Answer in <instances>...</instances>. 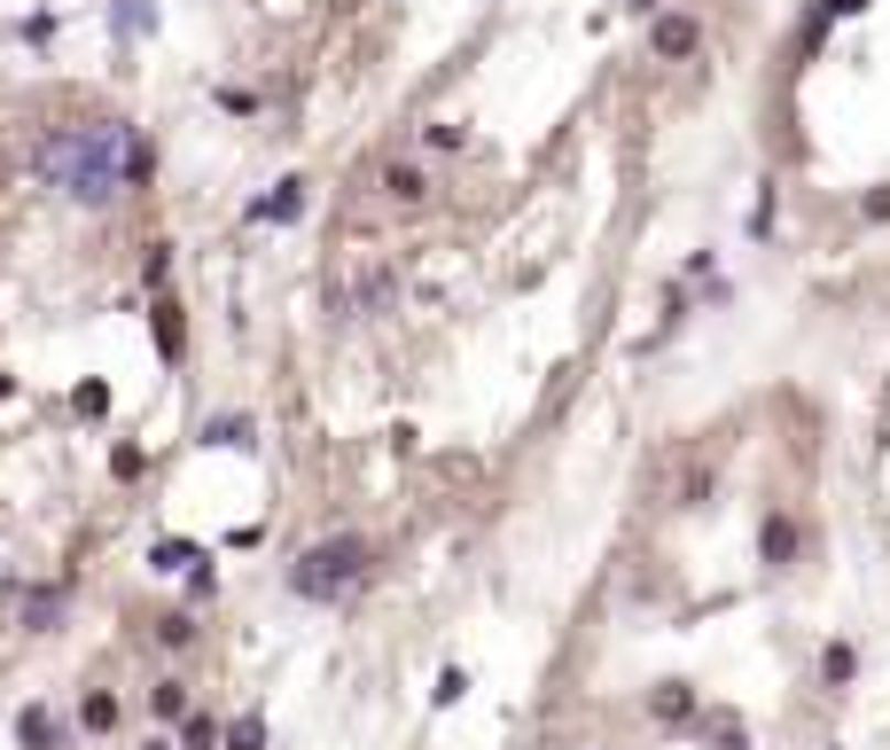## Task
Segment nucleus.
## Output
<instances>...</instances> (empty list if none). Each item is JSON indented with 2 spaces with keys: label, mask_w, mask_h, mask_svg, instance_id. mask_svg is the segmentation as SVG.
<instances>
[{
  "label": "nucleus",
  "mask_w": 890,
  "mask_h": 750,
  "mask_svg": "<svg viewBox=\"0 0 890 750\" xmlns=\"http://www.w3.org/2000/svg\"><path fill=\"white\" fill-rule=\"evenodd\" d=\"M437 704H462L469 696V673H462V664H445V673H437V688H430Z\"/></svg>",
  "instance_id": "2eb2a0df"
},
{
  "label": "nucleus",
  "mask_w": 890,
  "mask_h": 750,
  "mask_svg": "<svg viewBox=\"0 0 890 750\" xmlns=\"http://www.w3.org/2000/svg\"><path fill=\"white\" fill-rule=\"evenodd\" d=\"M141 750H172V742H164V735H156V742H141Z\"/></svg>",
  "instance_id": "f3484780"
},
{
  "label": "nucleus",
  "mask_w": 890,
  "mask_h": 750,
  "mask_svg": "<svg viewBox=\"0 0 890 750\" xmlns=\"http://www.w3.org/2000/svg\"><path fill=\"white\" fill-rule=\"evenodd\" d=\"M227 750H265V719H258V711H242V719L227 727Z\"/></svg>",
  "instance_id": "9d476101"
},
{
  "label": "nucleus",
  "mask_w": 890,
  "mask_h": 750,
  "mask_svg": "<svg viewBox=\"0 0 890 750\" xmlns=\"http://www.w3.org/2000/svg\"><path fill=\"white\" fill-rule=\"evenodd\" d=\"M55 618H63V587H32L24 595V633H47Z\"/></svg>",
  "instance_id": "7ed1b4c3"
},
{
  "label": "nucleus",
  "mask_w": 890,
  "mask_h": 750,
  "mask_svg": "<svg viewBox=\"0 0 890 750\" xmlns=\"http://www.w3.org/2000/svg\"><path fill=\"white\" fill-rule=\"evenodd\" d=\"M789 555H796V524L773 517V524H766V563H789Z\"/></svg>",
  "instance_id": "1a4fd4ad"
},
{
  "label": "nucleus",
  "mask_w": 890,
  "mask_h": 750,
  "mask_svg": "<svg viewBox=\"0 0 890 750\" xmlns=\"http://www.w3.org/2000/svg\"><path fill=\"white\" fill-rule=\"evenodd\" d=\"M360 578H368V540L336 532V540H321V547H305V555L290 563V595H305V602H344V595H360Z\"/></svg>",
  "instance_id": "f257e3e1"
},
{
  "label": "nucleus",
  "mask_w": 890,
  "mask_h": 750,
  "mask_svg": "<svg viewBox=\"0 0 890 750\" xmlns=\"http://www.w3.org/2000/svg\"><path fill=\"white\" fill-rule=\"evenodd\" d=\"M821 673H828V688H844V681H851V673H859V656H851V649H844V641H836V649H828V656H821Z\"/></svg>",
  "instance_id": "f8f14e48"
},
{
  "label": "nucleus",
  "mask_w": 890,
  "mask_h": 750,
  "mask_svg": "<svg viewBox=\"0 0 890 750\" xmlns=\"http://www.w3.org/2000/svg\"><path fill=\"white\" fill-rule=\"evenodd\" d=\"M149 711H156V719H188V688H181V681H156V688H149Z\"/></svg>",
  "instance_id": "0eeeda50"
},
{
  "label": "nucleus",
  "mask_w": 890,
  "mask_h": 750,
  "mask_svg": "<svg viewBox=\"0 0 890 750\" xmlns=\"http://www.w3.org/2000/svg\"><path fill=\"white\" fill-rule=\"evenodd\" d=\"M78 727H86V735H110V727H118V696H110V688H95V696L78 704Z\"/></svg>",
  "instance_id": "20e7f679"
},
{
  "label": "nucleus",
  "mask_w": 890,
  "mask_h": 750,
  "mask_svg": "<svg viewBox=\"0 0 890 750\" xmlns=\"http://www.w3.org/2000/svg\"><path fill=\"white\" fill-rule=\"evenodd\" d=\"M149 563H156V570H196V563H204V547H196V540H156V555H149Z\"/></svg>",
  "instance_id": "39448f33"
},
{
  "label": "nucleus",
  "mask_w": 890,
  "mask_h": 750,
  "mask_svg": "<svg viewBox=\"0 0 890 750\" xmlns=\"http://www.w3.org/2000/svg\"><path fill=\"white\" fill-rule=\"evenodd\" d=\"M156 641H164V649H188V641H196V626H188V618H164V626H156Z\"/></svg>",
  "instance_id": "dca6fc26"
},
{
  "label": "nucleus",
  "mask_w": 890,
  "mask_h": 750,
  "mask_svg": "<svg viewBox=\"0 0 890 750\" xmlns=\"http://www.w3.org/2000/svg\"><path fill=\"white\" fill-rule=\"evenodd\" d=\"M687 47H695V24H687V17H664V24H656V55H687Z\"/></svg>",
  "instance_id": "6e6552de"
},
{
  "label": "nucleus",
  "mask_w": 890,
  "mask_h": 750,
  "mask_svg": "<svg viewBox=\"0 0 890 750\" xmlns=\"http://www.w3.org/2000/svg\"><path fill=\"white\" fill-rule=\"evenodd\" d=\"M703 735H710V742H719V750H742V742H750V727H742V719H727V711H719V719H710Z\"/></svg>",
  "instance_id": "ddd939ff"
},
{
  "label": "nucleus",
  "mask_w": 890,
  "mask_h": 750,
  "mask_svg": "<svg viewBox=\"0 0 890 750\" xmlns=\"http://www.w3.org/2000/svg\"><path fill=\"white\" fill-rule=\"evenodd\" d=\"M63 735H70V727H63L47 704H24V711H17V742H24V750H63Z\"/></svg>",
  "instance_id": "f03ea898"
},
{
  "label": "nucleus",
  "mask_w": 890,
  "mask_h": 750,
  "mask_svg": "<svg viewBox=\"0 0 890 750\" xmlns=\"http://www.w3.org/2000/svg\"><path fill=\"white\" fill-rule=\"evenodd\" d=\"M204 446H250V423H235V414H219V423L204 431Z\"/></svg>",
  "instance_id": "4468645a"
},
{
  "label": "nucleus",
  "mask_w": 890,
  "mask_h": 750,
  "mask_svg": "<svg viewBox=\"0 0 890 750\" xmlns=\"http://www.w3.org/2000/svg\"><path fill=\"white\" fill-rule=\"evenodd\" d=\"M656 719H672V727H680V719H695V688L664 681V688H656Z\"/></svg>",
  "instance_id": "423d86ee"
},
{
  "label": "nucleus",
  "mask_w": 890,
  "mask_h": 750,
  "mask_svg": "<svg viewBox=\"0 0 890 750\" xmlns=\"http://www.w3.org/2000/svg\"><path fill=\"white\" fill-rule=\"evenodd\" d=\"M181 742H188V750H211V742H219V719L188 711V719H181Z\"/></svg>",
  "instance_id": "9b49d317"
}]
</instances>
